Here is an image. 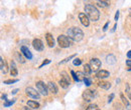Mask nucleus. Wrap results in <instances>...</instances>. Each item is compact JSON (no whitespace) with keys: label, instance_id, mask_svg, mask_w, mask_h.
Returning <instances> with one entry per match:
<instances>
[{"label":"nucleus","instance_id":"obj_45","mask_svg":"<svg viewBox=\"0 0 131 110\" xmlns=\"http://www.w3.org/2000/svg\"><path fill=\"white\" fill-rule=\"evenodd\" d=\"M129 15H130V16H131V9H130V13H129Z\"/></svg>","mask_w":131,"mask_h":110},{"label":"nucleus","instance_id":"obj_4","mask_svg":"<svg viewBox=\"0 0 131 110\" xmlns=\"http://www.w3.org/2000/svg\"><path fill=\"white\" fill-rule=\"evenodd\" d=\"M96 91L95 90H91V89H87L83 92V98L85 99V101H92L95 97H96Z\"/></svg>","mask_w":131,"mask_h":110},{"label":"nucleus","instance_id":"obj_40","mask_svg":"<svg viewBox=\"0 0 131 110\" xmlns=\"http://www.w3.org/2000/svg\"><path fill=\"white\" fill-rule=\"evenodd\" d=\"M23 110H32V109H31L30 107H28V106H26V107H24V108H23Z\"/></svg>","mask_w":131,"mask_h":110},{"label":"nucleus","instance_id":"obj_3","mask_svg":"<svg viewBox=\"0 0 131 110\" xmlns=\"http://www.w3.org/2000/svg\"><path fill=\"white\" fill-rule=\"evenodd\" d=\"M58 43H59L60 47L67 48V47H70V46L73 44V40H72L69 36L60 35V36L58 37Z\"/></svg>","mask_w":131,"mask_h":110},{"label":"nucleus","instance_id":"obj_11","mask_svg":"<svg viewBox=\"0 0 131 110\" xmlns=\"http://www.w3.org/2000/svg\"><path fill=\"white\" fill-rule=\"evenodd\" d=\"M96 76L99 79H105L110 76V73L107 70H99L97 72V74H96Z\"/></svg>","mask_w":131,"mask_h":110},{"label":"nucleus","instance_id":"obj_16","mask_svg":"<svg viewBox=\"0 0 131 110\" xmlns=\"http://www.w3.org/2000/svg\"><path fill=\"white\" fill-rule=\"evenodd\" d=\"M0 68H1V72H2L3 74H6V73H7V71H8L7 65H6L5 61H4L2 58H0Z\"/></svg>","mask_w":131,"mask_h":110},{"label":"nucleus","instance_id":"obj_6","mask_svg":"<svg viewBox=\"0 0 131 110\" xmlns=\"http://www.w3.org/2000/svg\"><path fill=\"white\" fill-rule=\"evenodd\" d=\"M101 65H102V63L98 58H92L90 60V66H91V69L93 72H98L101 68Z\"/></svg>","mask_w":131,"mask_h":110},{"label":"nucleus","instance_id":"obj_29","mask_svg":"<svg viewBox=\"0 0 131 110\" xmlns=\"http://www.w3.org/2000/svg\"><path fill=\"white\" fill-rule=\"evenodd\" d=\"M75 56H76V54H74V55H71V56H70V57H68V58H66V59H64V60H63V61H61V62H60V64H63V63L68 62V61H69V60H71V59H72V58H74V57H75Z\"/></svg>","mask_w":131,"mask_h":110},{"label":"nucleus","instance_id":"obj_24","mask_svg":"<svg viewBox=\"0 0 131 110\" xmlns=\"http://www.w3.org/2000/svg\"><path fill=\"white\" fill-rule=\"evenodd\" d=\"M86 110H100L98 108V106L96 105V104H90L87 108H86Z\"/></svg>","mask_w":131,"mask_h":110},{"label":"nucleus","instance_id":"obj_2","mask_svg":"<svg viewBox=\"0 0 131 110\" xmlns=\"http://www.w3.org/2000/svg\"><path fill=\"white\" fill-rule=\"evenodd\" d=\"M68 36L73 40V41H81L84 37V32L78 28V27H71L68 29Z\"/></svg>","mask_w":131,"mask_h":110},{"label":"nucleus","instance_id":"obj_8","mask_svg":"<svg viewBox=\"0 0 131 110\" xmlns=\"http://www.w3.org/2000/svg\"><path fill=\"white\" fill-rule=\"evenodd\" d=\"M79 19L85 27H88L90 25V19H89L88 16L86 15V13H80L79 14Z\"/></svg>","mask_w":131,"mask_h":110},{"label":"nucleus","instance_id":"obj_13","mask_svg":"<svg viewBox=\"0 0 131 110\" xmlns=\"http://www.w3.org/2000/svg\"><path fill=\"white\" fill-rule=\"evenodd\" d=\"M46 39H47V43H48V45H49V47H53L54 46V39H53L51 34L47 33L46 34Z\"/></svg>","mask_w":131,"mask_h":110},{"label":"nucleus","instance_id":"obj_21","mask_svg":"<svg viewBox=\"0 0 131 110\" xmlns=\"http://www.w3.org/2000/svg\"><path fill=\"white\" fill-rule=\"evenodd\" d=\"M106 60H107V63H108V64H114V63L116 62V59H115V57L113 56V55H109V56H107Z\"/></svg>","mask_w":131,"mask_h":110},{"label":"nucleus","instance_id":"obj_14","mask_svg":"<svg viewBox=\"0 0 131 110\" xmlns=\"http://www.w3.org/2000/svg\"><path fill=\"white\" fill-rule=\"evenodd\" d=\"M98 86L101 87V88H103V89H105V90H108V89L111 88V83L108 82V81H103V80H101L98 83Z\"/></svg>","mask_w":131,"mask_h":110},{"label":"nucleus","instance_id":"obj_35","mask_svg":"<svg viewBox=\"0 0 131 110\" xmlns=\"http://www.w3.org/2000/svg\"><path fill=\"white\" fill-rule=\"evenodd\" d=\"M108 25H109V22H106V24H105V25H104V27H103V31H106V30H107Z\"/></svg>","mask_w":131,"mask_h":110},{"label":"nucleus","instance_id":"obj_44","mask_svg":"<svg viewBox=\"0 0 131 110\" xmlns=\"http://www.w3.org/2000/svg\"><path fill=\"white\" fill-rule=\"evenodd\" d=\"M128 70H129V71L131 70V66H130V67H128Z\"/></svg>","mask_w":131,"mask_h":110},{"label":"nucleus","instance_id":"obj_36","mask_svg":"<svg viewBox=\"0 0 131 110\" xmlns=\"http://www.w3.org/2000/svg\"><path fill=\"white\" fill-rule=\"evenodd\" d=\"M118 18H119V11H117V12H116V14H115V21H117V20H118Z\"/></svg>","mask_w":131,"mask_h":110},{"label":"nucleus","instance_id":"obj_27","mask_svg":"<svg viewBox=\"0 0 131 110\" xmlns=\"http://www.w3.org/2000/svg\"><path fill=\"white\" fill-rule=\"evenodd\" d=\"M120 98H121V100H122V102L126 105V106H129V103H128V100L125 98V96H124V94H121L120 95Z\"/></svg>","mask_w":131,"mask_h":110},{"label":"nucleus","instance_id":"obj_1","mask_svg":"<svg viewBox=\"0 0 131 110\" xmlns=\"http://www.w3.org/2000/svg\"><path fill=\"white\" fill-rule=\"evenodd\" d=\"M85 12L90 20H92V21H98L99 20L100 12L93 4H86L85 5Z\"/></svg>","mask_w":131,"mask_h":110},{"label":"nucleus","instance_id":"obj_41","mask_svg":"<svg viewBox=\"0 0 131 110\" xmlns=\"http://www.w3.org/2000/svg\"><path fill=\"white\" fill-rule=\"evenodd\" d=\"M128 97H129V100L131 101V91H129V92H128Z\"/></svg>","mask_w":131,"mask_h":110},{"label":"nucleus","instance_id":"obj_32","mask_svg":"<svg viewBox=\"0 0 131 110\" xmlns=\"http://www.w3.org/2000/svg\"><path fill=\"white\" fill-rule=\"evenodd\" d=\"M50 62V60L49 59H46V61H43V62L40 64V66H39V68H42L45 65H47V64H49V63Z\"/></svg>","mask_w":131,"mask_h":110},{"label":"nucleus","instance_id":"obj_23","mask_svg":"<svg viewBox=\"0 0 131 110\" xmlns=\"http://www.w3.org/2000/svg\"><path fill=\"white\" fill-rule=\"evenodd\" d=\"M15 100L16 99H11V100H9V101H5L4 102V107H8V106H10V105H12L14 102H15Z\"/></svg>","mask_w":131,"mask_h":110},{"label":"nucleus","instance_id":"obj_17","mask_svg":"<svg viewBox=\"0 0 131 110\" xmlns=\"http://www.w3.org/2000/svg\"><path fill=\"white\" fill-rule=\"evenodd\" d=\"M27 106L30 107L31 109H37L39 107V103L36 102V101H27Z\"/></svg>","mask_w":131,"mask_h":110},{"label":"nucleus","instance_id":"obj_39","mask_svg":"<svg viewBox=\"0 0 131 110\" xmlns=\"http://www.w3.org/2000/svg\"><path fill=\"white\" fill-rule=\"evenodd\" d=\"M17 92H18V89H14V90H13L11 93H12V94H16Z\"/></svg>","mask_w":131,"mask_h":110},{"label":"nucleus","instance_id":"obj_10","mask_svg":"<svg viewBox=\"0 0 131 110\" xmlns=\"http://www.w3.org/2000/svg\"><path fill=\"white\" fill-rule=\"evenodd\" d=\"M20 51L23 53V55H24L28 60H30V59L32 58V54H31V52L29 51V49L26 47V46H21Z\"/></svg>","mask_w":131,"mask_h":110},{"label":"nucleus","instance_id":"obj_43","mask_svg":"<svg viewBox=\"0 0 131 110\" xmlns=\"http://www.w3.org/2000/svg\"><path fill=\"white\" fill-rule=\"evenodd\" d=\"M116 27H117V24H115V25H114V27H113V29H112V31H114L115 29H116Z\"/></svg>","mask_w":131,"mask_h":110},{"label":"nucleus","instance_id":"obj_37","mask_svg":"<svg viewBox=\"0 0 131 110\" xmlns=\"http://www.w3.org/2000/svg\"><path fill=\"white\" fill-rule=\"evenodd\" d=\"M126 64H127V66H128V67H130L131 66V60H127V61H126Z\"/></svg>","mask_w":131,"mask_h":110},{"label":"nucleus","instance_id":"obj_7","mask_svg":"<svg viewBox=\"0 0 131 110\" xmlns=\"http://www.w3.org/2000/svg\"><path fill=\"white\" fill-rule=\"evenodd\" d=\"M25 93H26L27 96L31 97L33 99H39V93L36 92V90L31 88V87H27V88L25 89Z\"/></svg>","mask_w":131,"mask_h":110},{"label":"nucleus","instance_id":"obj_5","mask_svg":"<svg viewBox=\"0 0 131 110\" xmlns=\"http://www.w3.org/2000/svg\"><path fill=\"white\" fill-rule=\"evenodd\" d=\"M36 89L39 93H41L42 95L47 96L49 94V89H48V86H46V84L42 82V81H37L36 82Z\"/></svg>","mask_w":131,"mask_h":110},{"label":"nucleus","instance_id":"obj_9","mask_svg":"<svg viewBox=\"0 0 131 110\" xmlns=\"http://www.w3.org/2000/svg\"><path fill=\"white\" fill-rule=\"evenodd\" d=\"M32 46L36 51H42L43 50V43L40 39H34L32 41Z\"/></svg>","mask_w":131,"mask_h":110},{"label":"nucleus","instance_id":"obj_28","mask_svg":"<svg viewBox=\"0 0 131 110\" xmlns=\"http://www.w3.org/2000/svg\"><path fill=\"white\" fill-rule=\"evenodd\" d=\"M73 64H74L75 66H79V65H81V64H82V60H81V59H79V58H76V59H74V60H73Z\"/></svg>","mask_w":131,"mask_h":110},{"label":"nucleus","instance_id":"obj_25","mask_svg":"<svg viewBox=\"0 0 131 110\" xmlns=\"http://www.w3.org/2000/svg\"><path fill=\"white\" fill-rule=\"evenodd\" d=\"M16 82H18V79H9V80H5L3 83L4 84H13Z\"/></svg>","mask_w":131,"mask_h":110},{"label":"nucleus","instance_id":"obj_26","mask_svg":"<svg viewBox=\"0 0 131 110\" xmlns=\"http://www.w3.org/2000/svg\"><path fill=\"white\" fill-rule=\"evenodd\" d=\"M15 57H16V59L18 60V62L24 63V59L22 58V56H21V55H19V52H16V53H15Z\"/></svg>","mask_w":131,"mask_h":110},{"label":"nucleus","instance_id":"obj_15","mask_svg":"<svg viewBox=\"0 0 131 110\" xmlns=\"http://www.w3.org/2000/svg\"><path fill=\"white\" fill-rule=\"evenodd\" d=\"M10 74H11V76H17V74H18L16 65H15L14 61H12V60L10 62Z\"/></svg>","mask_w":131,"mask_h":110},{"label":"nucleus","instance_id":"obj_18","mask_svg":"<svg viewBox=\"0 0 131 110\" xmlns=\"http://www.w3.org/2000/svg\"><path fill=\"white\" fill-rule=\"evenodd\" d=\"M59 84H60V85H61V87H63L64 89H67V88L70 86V82L66 81L65 79H61V80L59 81Z\"/></svg>","mask_w":131,"mask_h":110},{"label":"nucleus","instance_id":"obj_31","mask_svg":"<svg viewBox=\"0 0 131 110\" xmlns=\"http://www.w3.org/2000/svg\"><path fill=\"white\" fill-rule=\"evenodd\" d=\"M62 75H63V78H62V79H65L66 81L70 82V76H68V75L66 74L65 72H63V73H62Z\"/></svg>","mask_w":131,"mask_h":110},{"label":"nucleus","instance_id":"obj_38","mask_svg":"<svg viewBox=\"0 0 131 110\" xmlns=\"http://www.w3.org/2000/svg\"><path fill=\"white\" fill-rule=\"evenodd\" d=\"M127 57H128V58H131V50H129V51L127 52Z\"/></svg>","mask_w":131,"mask_h":110},{"label":"nucleus","instance_id":"obj_34","mask_svg":"<svg viewBox=\"0 0 131 110\" xmlns=\"http://www.w3.org/2000/svg\"><path fill=\"white\" fill-rule=\"evenodd\" d=\"M113 98H114V94H113V93H112V94H110V96H109V97H108V102H109V103H110V102H111V101H112V100H113Z\"/></svg>","mask_w":131,"mask_h":110},{"label":"nucleus","instance_id":"obj_12","mask_svg":"<svg viewBox=\"0 0 131 110\" xmlns=\"http://www.w3.org/2000/svg\"><path fill=\"white\" fill-rule=\"evenodd\" d=\"M48 89H49V92H51L52 94H57L58 91H59L58 86L53 82H49L48 83Z\"/></svg>","mask_w":131,"mask_h":110},{"label":"nucleus","instance_id":"obj_20","mask_svg":"<svg viewBox=\"0 0 131 110\" xmlns=\"http://www.w3.org/2000/svg\"><path fill=\"white\" fill-rule=\"evenodd\" d=\"M84 72H85V74H87V75H90V74H91L92 69H91L90 64H85V65H84Z\"/></svg>","mask_w":131,"mask_h":110},{"label":"nucleus","instance_id":"obj_22","mask_svg":"<svg viewBox=\"0 0 131 110\" xmlns=\"http://www.w3.org/2000/svg\"><path fill=\"white\" fill-rule=\"evenodd\" d=\"M97 4H98V6L103 7V8H105V7H108V6H109V3H108V2H106V1H97Z\"/></svg>","mask_w":131,"mask_h":110},{"label":"nucleus","instance_id":"obj_33","mask_svg":"<svg viewBox=\"0 0 131 110\" xmlns=\"http://www.w3.org/2000/svg\"><path fill=\"white\" fill-rule=\"evenodd\" d=\"M71 74H72V76H73V78H74V80L78 82V79H77V75H76V72L72 70V71H71Z\"/></svg>","mask_w":131,"mask_h":110},{"label":"nucleus","instance_id":"obj_30","mask_svg":"<svg viewBox=\"0 0 131 110\" xmlns=\"http://www.w3.org/2000/svg\"><path fill=\"white\" fill-rule=\"evenodd\" d=\"M84 82H85V85L86 86H90L91 85V79L90 78H85Z\"/></svg>","mask_w":131,"mask_h":110},{"label":"nucleus","instance_id":"obj_42","mask_svg":"<svg viewBox=\"0 0 131 110\" xmlns=\"http://www.w3.org/2000/svg\"><path fill=\"white\" fill-rule=\"evenodd\" d=\"M2 99H4V101H6V95H2Z\"/></svg>","mask_w":131,"mask_h":110},{"label":"nucleus","instance_id":"obj_19","mask_svg":"<svg viewBox=\"0 0 131 110\" xmlns=\"http://www.w3.org/2000/svg\"><path fill=\"white\" fill-rule=\"evenodd\" d=\"M76 75H77L78 82H80V81H84L85 78H86V77H85V73H84V72H81V71H77Z\"/></svg>","mask_w":131,"mask_h":110}]
</instances>
